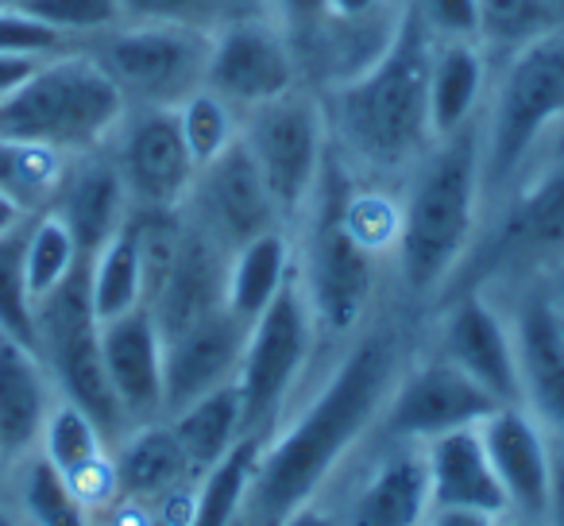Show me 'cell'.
Segmentation results:
<instances>
[{
    "instance_id": "cell-1",
    "label": "cell",
    "mask_w": 564,
    "mask_h": 526,
    "mask_svg": "<svg viewBox=\"0 0 564 526\" xmlns=\"http://www.w3.org/2000/svg\"><path fill=\"white\" fill-rule=\"evenodd\" d=\"M410 356L414 348L406 345V330L376 310L371 322L337 348L317 391L286 410L271 438H263L240 526H279L314 503L348 457L376 438Z\"/></svg>"
},
{
    "instance_id": "cell-2",
    "label": "cell",
    "mask_w": 564,
    "mask_h": 526,
    "mask_svg": "<svg viewBox=\"0 0 564 526\" xmlns=\"http://www.w3.org/2000/svg\"><path fill=\"white\" fill-rule=\"evenodd\" d=\"M433 47L437 40L406 4L391 47L364 74L322 89L329 148L356 182L399 190L437 143L430 125Z\"/></svg>"
},
{
    "instance_id": "cell-3",
    "label": "cell",
    "mask_w": 564,
    "mask_h": 526,
    "mask_svg": "<svg viewBox=\"0 0 564 526\" xmlns=\"http://www.w3.org/2000/svg\"><path fill=\"white\" fill-rule=\"evenodd\" d=\"M484 228L479 120L437 140L399 186L391 283L410 310L437 307Z\"/></svg>"
},
{
    "instance_id": "cell-4",
    "label": "cell",
    "mask_w": 564,
    "mask_h": 526,
    "mask_svg": "<svg viewBox=\"0 0 564 526\" xmlns=\"http://www.w3.org/2000/svg\"><path fill=\"white\" fill-rule=\"evenodd\" d=\"M564 132V24L495 58L479 112L484 221L510 197L538 155Z\"/></svg>"
},
{
    "instance_id": "cell-5",
    "label": "cell",
    "mask_w": 564,
    "mask_h": 526,
    "mask_svg": "<svg viewBox=\"0 0 564 526\" xmlns=\"http://www.w3.org/2000/svg\"><path fill=\"white\" fill-rule=\"evenodd\" d=\"M352 174L329 151L302 225L294 228V264L299 283L314 310L322 345H345L379 310V291L391 279V259L364 244L345 217Z\"/></svg>"
},
{
    "instance_id": "cell-6",
    "label": "cell",
    "mask_w": 564,
    "mask_h": 526,
    "mask_svg": "<svg viewBox=\"0 0 564 526\" xmlns=\"http://www.w3.org/2000/svg\"><path fill=\"white\" fill-rule=\"evenodd\" d=\"M564 268V132L538 155L510 197L484 221L464 268L441 299L468 287L518 294L556 287Z\"/></svg>"
},
{
    "instance_id": "cell-7",
    "label": "cell",
    "mask_w": 564,
    "mask_h": 526,
    "mask_svg": "<svg viewBox=\"0 0 564 526\" xmlns=\"http://www.w3.org/2000/svg\"><path fill=\"white\" fill-rule=\"evenodd\" d=\"M128 105L109 74L82 47L40 58L12 94L0 97V136L86 155L112 140Z\"/></svg>"
},
{
    "instance_id": "cell-8",
    "label": "cell",
    "mask_w": 564,
    "mask_h": 526,
    "mask_svg": "<svg viewBox=\"0 0 564 526\" xmlns=\"http://www.w3.org/2000/svg\"><path fill=\"white\" fill-rule=\"evenodd\" d=\"M213 32L182 24H120L74 43L120 89L128 109H178L205 86Z\"/></svg>"
},
{
    "instance_id": "cell-9",
    "label": "cell",
    "mask_w": 564,
    "mask_h": 526,
    "mask_svg": "<svg viewBox=\"0 0 564 526\" xmlns=\"http://www.w3.org/2000/svg\"><path fill=\"white\" fill-rule=\"evenodd\" d=\"M35 353L47 364L58 395L86 410L109 446L132 430L105 372L101 322L89 302V259H82L58 291L35 302Z\"/></svg>"
},
{
    "instance_id": "cell-10",
    "label": "cell",
    "mask_w": 564,
    "mask_h": 526,
    "mask_svg": "<svg viewBox=\"0 0 564 526\" xmlns=\"http://www.w3.org/2000/svg\"><path fill=\"white\" fill-rule=\"evenodd\" d=\"M240 143L248 148L282 225L299 228L317 182L329 163V125H325L322 94L299 86L240 117Z\"/></svg>"
},
{
    "instance_id": "cell-11",
    "label": "cell",
    "mask_w": 564,
    "mask_h": 526,
    "mask_svg": "<svg viewBox=\"0 0 564 526\" xmlns=\"http://www.w3.org/2000/svg\"><path fill=\"white\" fill-rule=\"evenodd\" d=\"M317 348H322V333H317L314 310L299 283V271H294L279 299L248 325V345H243V361L236 372L243 433L271 438V430L294 407V395H299Z\"/></svg>"
},
{
    "instance_id": "cell-12",
    "label": "cell",
    "mask_w": 564,
    "mask_h": 526,
    "mask_svg": "<svg viewBox=\"0 0 564 526\" xmlns=\"http://www.w3.org/2000/svg\"><path fill=\"white\" fill-rule=\"evenodd\" d=\"M299 86L302 71L294 43L271 17L243 9L213 32L205 89L225 97L240 117Z\"/></svg>"
},
{
    "instance_id": "cell-13",
    "label": "cell",
    "mask_w": 564,
    "mask_h": 526,
    "mask_svg": "<svg viewBox=\"0 0 564 526\" xmlns=\"http://www.w3.org/2000/svg\"><path fill=\"white\" fill-rule=\"evenodd\" d=\"M495 407H502V402H495L468 372L445 361L437 348H425V353L410 356L402 368L383 418L376 426V438L425 446L441 433L479 426Z\"/></svg>"
},
{
    "instance_id": "cell-14",
    "label": "cell",
    "mask_w": 564,
    "mask_h": 526,
    "mask_svg": "<svg viewBox=\"0 0 564 526\" xmlns=\"http://www.w3.org/2000/svg\"><path fill=\"white\" fill-rule=\"evenodd\" d=\"M433 345L445 361L468 372L495 402L502 407H522V384H518V353L510 314L499 294L484 287H468L433 307Z\"/></svg>"
},
{
    "instance_id": "cell-15",
    "label": "cell",
    "mask_w": 564,
    "mask_h": 526,
    "mask_svg": "<svg viewBox=\"0 0 564 526\" xmlns=\"http://www.w3.org/2000/svg\"><path fill=\"white\" fill-rule=\"evenodd\" d=\"M132 197V210L178 213L194 186L197 163L186 148L178 109H128L105 143Z\"/></svg>"
},
{
    "instance_id": "cell-16",
    "label": "cell",
    "mask_w": 564,
    "mask_h": 526,
    "mask_svg": "<svg viewBox=\"0 0 564 526\" xmlns=\"http://www.w3.org/2000/svg\"><path fill=\"white\" fill-rule=\"evenodd\" d=\"M178 213L228 256L240 244L256 240L259 233L286 228L240 140L228 151H220L213 163L197 167L194 186H189Z\"/></svg>"
},
{
    "instance_id": "cell-17",
    "label": "cell",
    "mask_w": 564,
    "mask_h": 526,
    "mask_svg": "<svg viewBox=\"0 0 564 526\" xmlns=\"http://www.w3.org/2000/svg\"><path fill=\"white\" fill-rule=\"evenodd\" d=\"M510 330L518 353L522 407L549 438H564V333L553 287H525L510 294Z\"/></svg>"
},
{
    "instance_id": "cell-18",
    "label": "cell",
    "mask_w": 564,
    "mask_h": 526,
    "mask_svg": "<svg viewBox=\"0 0 564 526\" xmlns=\"http://www.w3.org/2000/svg\"><path fill=\"white\" fill-rule=\"evenodd\" d=\"M248 345V325L228 307L197 318L194 325L163 341V418L189 407L202 395L236 384Z\"/></svg>"
},
{
    "instance_id": "cell-19",
    "label": "cell",
    "mask_w": 564,
    "mask_h": 526,
    "mask_svg": "<svg viewBox=\"0 0 564 526\" xmlns=\"http://www.w3.org/2000/svg\"><path fill=\"white\" fill-rule=\"evenodd\" d=\"M101 356L128 426L163 418V333L148 307L101 322Z\"/></svg>"
},
{
    "instance_id": "cell-20",
    "label": "cell",
    "mask_w": 564,
    "mask_h": 526,
    "mask_svg": "<svg viewBox=\"0 0 564 526\" xmlns=\"http://www.w3.org/2000/svg\"><path fill=\"white\" fill-rule=\"evenodd\" d=\"M479 438L507 492L510 518L541 526L549 495V433L525 407H495L479 422Z\"/></svg>"
},
{
    "instance_id": "cell-21",
    "label": "cell",
    "mask_w": 564,
    "mask_h": 526,
    "mask_svg": "<svg viewBox=\"0 0 564 526\" xmlns=\"http://www.w3.org/2000/svg\"><path fill=\"white\" fill-rule=\"evenodd\" d=\"M51 210L66 221V228L74 233L82 259H89L94 251H101L120 228L132 217V197L120 179L117 163H112L109 148L86 151L74 155L66 163L63 186L55 194Z\"/></svg>"
},
{
    "instance_id": "cell-22",
    "label": "cell",
    "mask_w": 564,
    "mask_h": 526,
    "mask_svg": "<svg viewBox=\"0 0 564 526\" xmlns=\"http://www.w3.org/2000/svg\"><path fill=\"white\" fill-rule=\"evenodd\" d=\"M55 402L58 387L43 356L0 330V457L4 464H20L40 449L43 426Z\"/></svg>"
},
{
    "instance_id": "cell-23",
    "label": "cell",
    "mask_w": 564,
    "mask_h": 526,
    "mask_svg": "<svg viewBox=\"0 0 564 526\" xmlns=\"http://www.w3.org/2000/svg\"><path fill=\"white\" fill-rule=\"evenodd\" d=\"M387 453L371 464L364 484L340 511V526H425L430 518V480L422 446L383 441Z\"/></svg>"
},
{
    "instance_id": "cell-24",
    "label": "cell",
    "mask_w": 564,
    "mask_h": 526,
    "mask_svg": "<svg viewBox=\"0 0 564 526\" xmlns=\"http://www.w3.org/2000/svg\"><path fill=\"white\" fill-rule=\"evenodd\" d=\"M225 283H228V251H220L209 236L197 233L182 217V244H178V256H174V268L166 276V283L159 287L155 299L148 302L163 341L174 337L178 330H186V325H194L197 318L225 307Z\"/></svg>"
},
{
    "instance_id": "cell-25",
    "label": "cell",
    "mask_w": 564,
    "mask_h": 526,
    "mask_svg": "<svg viewBox=\"0 0 564 526\" xmlns=\"http://www.w3.org/2000/svg\"><path fill=\"white\" fill-rule=\"evenodd\" d=\"M425 480H430V507H476L510 518V503L502 492L479 426L441 433L425 441Z\"/></svg>"
},
{
    "instance_id": "cell-26",
    "label": "cell",
    "mask_w": 564,
    "mask_h": 526,
    "mask_svg": "<svg viewBox=\"0 0 564 526\" xmlns=\"http://www.w3.org/2000/svg\"><path fill=\"white\" fill-rule=\"evenodd\" d=\"M112 472H117L120 500L143 503V507H166L174 495L186 492L189 480H197V469L189 464L166 418L132 426L112 446Z\"/></svg>"
},
{
    "instance_id": "cell-27",
    "label": "cell",
    "mask_w": 564,
    "mask_h": 526,
    "mask_svg": "<svg viewBox=\"0 0 564 526\" xmlns=\"http://www.w3.org/2000/svg\"><path fill=\"white\" fill-rule=\"evenodd\" d=\"M491 71H495V58L476 40L437 43L433 47L430 125L437 140H445V136L468 128L471 120H479L487 89H491Z\"/></svg>"
},
{
    "instance_id": "cell-28",
    "label": "cell",
    "mask_w": 564,
    "mask_h": 526,
    "mask_svg": "<svg viewBox=\"0 0 564 526\" xmlns=\"http://www.w3.org/2000/svg\"><path fill=\"white\" fill-rule=\"evenodd\" d=\"M299 264H294V233L291 228H271L259 233L256 240L240 244L228 256V283H225V307L251 325L279 291L294 279Z\"/></svg>"
},
{
    "instance_id": "cell-29",
    "label": "cell",
    "mask_w": 564,
    "mask_h": 526,
    "mask_svg": "<svg viewBox=\"0 0 564 526\" xmlns=\"http://www.w3.org/2000/svg\"><path fill=\"white\" fill-rule=\"evenodd\" d=\"M259 449H263V438L243 433L217 464H209L197 476V492L189 500L182 526H240L243 500H248L251 476H256L259 464Z\"/></svg>"
},
{
    "instance_id": "cell-30",
    "label": "cell",
    "mask_w": 564,
    "mask_h": 526,
    "mask_svg": "<svg viewBox=\"0 0 564 526\" xmlns=\"http://www.w3.org/2000/svg\"><path fill=\"white\" fill-rule=\"evenodd\" d=\"M166 422H171L174 438L182 441L189 464H194L197 476H202L209 464H217L220 457L243 438L240 391H236V384H225V387H217V391L194 399L189 407L174 410Z\"/></svg>"
},
{
    "instance_id": "cell-31",
    "label": "cell",
    "mask_w": 564,
    "mask_h": 526,
    "mask_svg": "<svg viewBox=\"0 0 564 526\" xmlns=\"http://www.w3.org/2000/svg\"><path fill=\"white\" fill-rule=\"evenodd\" d=\"M89 302H94L97 322H112V318L143 307V264L140 240H135V217H128V225L101 251L89 256Z\"/></svg>"
},
{
    "instance_id": "cell-32",
    "label": "cell",
    "mask_w": 564,
    "mask_h": 526,
    "mask_svg": "<svg viewBox=\"0 0 564 526\" xmlns=\"http://www.w3.org/2000/svg\"><path fill=\"white\" fill-rule=\"evenodd\" d=\"M66 163H70V155L55 148L0 136V194L12 197L20 210L35 217V213L55 205Z\"/></svg>"
},
{
    "instance_id": "cell-33",
    "label": "cell",
    "mask_w": 564,
    "mask_h": 526,
    "mask_svg": "<svg viewBox=\"0 0 564 526\" xmlns=\"http://www.w3.org/2000/svg\"><path fill=\"white\" fill-rule=\"evenodd\" d=\"M82 264V251L74 244V233L55 210H43L28 221V248H24V276L32 302H43L51 291L70 279V271Z\"/></svg>"
},
{
    "instance_id": "cell-34",
    "label": "cell",
    "mask_w": 564,
    "mask_h": 526,
    "mask_svg": "<svg viewBox=\"0 0 564 526\" xmlns=\"http://www.w3.org/2000/svg\"><path fill=\"white\" fill-rule=\"evenodd\" d=\"M40 453L63 472L66 480H74L78 472L101 464L112 453V446L105 441V433L97 430V422L82 407H74L70 399L58 395V402L51 407L47 426H43Z\"/></svg>"
},
{
    "instance_id": "cell-35",
    "label": "cell",
    "mask_w": 564,
    "mask_h": 526,
    "mask_svg": "<svg viewBox=\"0 0 564 526\" xmlns=\"http://www.w3.org/2000/svg\"><path fill=\"white\" fill-rule=\"evenodd\" d=\"M20 507L32 526H94V511L82 503V495L70 487V480L35 449L20 461Z\"/></svg>"
},
{
    "instance_id": "cell-36",
    "label": "cell",
    "mask_w": 564,
    "mask_h": 526,
    "mask_svg": "<svg viewBox=\"0 0 564 526\" xmlns=\"http://www.w3.org/2000/svg\"><path fill=\"white\" fill-rule=\"evenodd\" d=\"M556 24H564V17L553 0H479V43L491 58L510 55Z\"/></svg>"
},
{
    "instance_id": "cell-37",
    "label": "cell",
    "mask_w": 564,
    "mask_h": 526,
    "mask_svg": "<svg viewBox=\"0 0 564 526\" xmlns=\"http://www.w3.org/2000/svg\"><path fill=\"white\" fill-rule=\"evenodd\" d=\"M178 125L197 167L213 163L220 151H228L240 140V112L205 86L178 105Z\"/></svg>"
},
{
    "instance_id": "cell-38",
    "label": "cell",
    "mask_w": 564,
    "mask_h": 526,
    "mask_svg": "<svg viewBox=\"0 0 564 526\" xmlns=\"http://www.w3.org/2000/svg\"><path fill=\"white\" fill-rule=\"evenodd\" d=\"M28 221L9 228V233H0V330L35 348V302L28 294L24 276Z\"/></svg>"
},
{
    "instance_id": "cell-39",
    "label": "cell",
    "mask_w": 564,
    "mask_h": 526,
    "mask_svg": "<svg viewBox=\"0 0 564 526\" xmlns=\"http://www.w3.org/2000/svg\"><path fill=\"white\" fill-rule=\"evenodd\" d=\"M120 17L135 24H182L217 32L228 17L248 9V0H117Z\"/></svg>"
},
{
    "instance_id": "cell-40",
    "label": "cell",
    "mask_w": 564,
    "mask_h": 526,
    "mask_svg": "<svg viewBox=\"0 0 564 526\" xmlns=\"http://www.w3.org/2000/svg\"><path fill=\"white\" fill-rule=\"evenodd\" d=\"M20 9L28 17L43 20L47 28H55V32H63L70 43H82L124 20L117 0H24Z\"/></svg>"
},
{
    "instance_id": "cell-41",
    "label": "cell",
    "mask_w": 564,
    "mask_h": 526,
    "mask_svg": "<svg viewBox=\"0 0 564 526\" xmlns=\"http://www.w3.org/2000/svg\"><path fill=\"white\" fill-rule=\"evenodd\" d=\"M406 4L437 43H479V0H406Z\"/></svg>"
},
{
    "instance_id": "cell-42",
    "label": "cell",
    "mask_w": 564,
    "mask_h": 526,
    "mask_svg": "<svg viewBox=\"0 0 564 526\" xmlns=\"http://www.w3.org/2000/svg\"><path fill=\"white\" fill-rule=\"evenodd\" d=\"M70 47L74 43L63 32L28 17L24 9H0V51H12V55H58V51Z\"/></svg>"
},
{
    "instance_id": "cell-43",
    "label": "cell",
    "mask_w": 564,
    "mask_h": 526,
    "mask_svg": "<svg viewBox=\"0 0 564 526\" xmlns=\"http://www.w3.org/2000/svg\"><path fill=\"white\" fill-rule=\"evenodd\" d=\"M248 9L271 17L291 40H302L329 17V0H248Z\"/></svg>"
},
{
    "instance_id": "cell-44",
    "label": "cell",
    "mask_w": 564,
    "mask_h": 526,
    "mask_svg": "<svg viewBox=\"0 0 564 526\" xmlns=\"http://www.w3.org/2000/svg\"><path fill=\"white\" fill-rule=\"evenodd\" d=\"M541 526H564V438H549V495Z\"/></svg>"
},
{
    "instance_id": "cell-45",
    "label": "cell",
    "mask_w": 564,
    "mask_h": 526,
    "mask_svg": "<svg viewBox=\"0 0 564 526\" xmlns=\"http://www.w3.org/2000/svg\"><path fill=\"white\" fill-rule=\"evenodd\" d=\"M425 526H510V518L476 507H430Z\"/></svg>"
},
{
    "instance_id": "cell-46",
    "label": "cell",
    "mask_w": 564,
    "mask_h": 526,
    "mask_svg": "<svg viewBox=\"0 0 564 526\" xmlns=\"http://www.w3.org/2000/svg\"><path fill=\"white\" fill-rule=\"evenodd\" d=\"M402 0H329V17H345V20H360V17H376V12L399 9Z\"/></svg>"
},
{
    "instance_id": "cell-47",
    "label": "cell",
    "mask_w": 564,
    "mask_h": 526,
    "mask_svg": "<svg viewBox=\"0 0 564 526\" xmlns=\"http://www.w3.org/2000/svg\"><path fill=\"white\" fill-rule=\"evenodd\" d=\"M279 526H340V515L333 507H322V503H306L302 511H294L286 523H279Z\"/></svg>"
},
{
    "instance_id": "cell-48",
    "label": "cell",
    "mask_w": 564,
    "mask_h": 526,
    "mask_svg": "<svg viewBox=\"0 0 564 526\" xmlns=\"http://www.w3.org/2000/svg\"><path fill=\"white\" fill-rule=\"evenodd\" d=\"M28 217H32V213H24L17 202H12V197H4V194H0V233H9V228L24 225Z\"/></svg>"
},
{
    "instance_id": "cell-49",
    "label": "cell",
    "mask_w": 564,
    "mask_h": 526,
    "mask_svg": "<svg viewBox=\"0 0 564 526\" xmlns=\"http://www.w3.org/2000/svg\"><path fill=\"white\" fill-rule=\"evenodd\" d=\"M24 0H0V9H20Z\"/></svg>"
},
{
    "instance_id": "cell-50",
    "label": "cell",
    "mask_w": 564,
    "mask_h": 526,
    "mask_svg": "<svg viewBox=\"0 0 564 526\" xmlns=\"http://www.w3.org/2000/svg\"><path fill=\"white\" fill-rule=\"evenodd\" d=\"M0 526H17V523H12V515H4V511H0Z\"/></svg>"
},
{
    "instance_id": "cell-51",
    "label": "cell",
    "mask_w": 564,
    "mask_h": 526,
    "mask_svg": "<svg viewBox=\"0 0 564 526\" xmlns=\"http://www.w3.org/2000/svg\"><path fill=\"white\" fill-rule=\"evenodd\" d=\"M553 291H556V302L564 307V287H553Z\"/></svg>"
},
{
    "instance_id": "cell-52",
    "label": "cell",
    "mask_w": 564,
    "mask_h": 526,
    "mask_svg": "<svg viewBox=\"0 0 564 526\" xmlns=\"http://www.w3.org/2000/svg\"><path fill=\"white\" fill-rule=\"evenodd\" d=\"M553 4H556V12H561V17H564V0H553Z\"/></svg>"
},
{
    "instance_id": "cell-53",
    "label": "cell",
    "mask_w": 564,
    "mask_h": 526,
    "mask_svg": "<svg viewBox=\"0 0 564 526\" xmlns=\"http://www.w3.org/2000/svg\"><path fill=\"white\" fill-rule=\"evenodd\" d=\"M556 310H561V333H564V307H561V302H556Z\"/></svg>"
},
{
    "instance_id": "cell-54",
    "label": "cell",
    "mask_w": 564,
    "mask_h": 526,
    "mask_svg": "<svg viewBox=\"0 0 564 526\" xmlns=\"http://www.w3.org/2000/svg\"><path fill=\"white\" fill-rule=\"evenodd\" d=\"M556 287H564V268H561V279H556Z\"/></svg>"
}]
</instances>
